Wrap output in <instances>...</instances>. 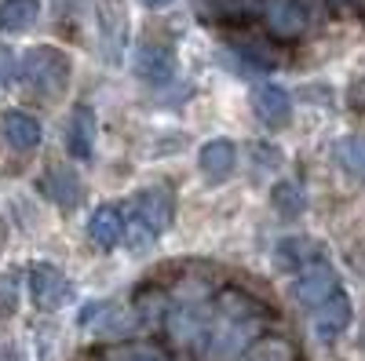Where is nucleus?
Instances as JSON below:
<instances>
[{
	"instance_id": "f257e3e1",
	"label": "nucleus",
	"mask_w": 365,
	"mask_h": 361,
	"mask_svg": "<svg viewBox=\"0 0 365 361\" xmlns=\"http://www.w3.org/2000/svg\"><path fill=\"white\" fill-rule=\"evenodd\" d=\"M263 325V307L245 292H223L216 307H208L205 328H201V350L208 361H237L249 350Z\"/></svg>"
},
{
	"instance_id": "f03ea898",
	"label": "nucleus",
	"mask_w": 365,
	"mask_h": 361,
	"mask_svg": "<svg viewBox=\"0 0 365 361\" xmlns=\"http://www.w3.org/2000/svg\"><path fill=\"white\" fill-rule=\"evenodd\" d=\"M172 212H175V201L165 187H150V190H139L128 208H125V237H132V248H146L168 230L172 223Z\"/></svg>"
},
{
	"instance_id": "7ed1b4c3",
	"label": "nucleus",
	"mask_w": 365,
	"mask_h": 361,
	"mask_svg": "<svg viewBox=\"0 0 365 361\" xmlns=\"http://www.w3.org/2000/svg\"><path fill=\"white\" fill-rule=\"evenodd\" d=\"M70 55L63 48H51V44H37V48H29L22 55V63H19V77L22 84L29 88L34 95L41 99H58L66 92V84H70Z\"/></svg>"
},
{
	"instance_id": "20e7f679",
	"label": "nucleus",
	"mask_w": 365,
	"mask_h": 361,
	"mask_svg": "<svg viewBox=\"0 0 365 361\" xmlns=\"http://www.w3.org/2000/svg\"><path fill=\"white\" fill-rule=\"evenodd\" d=\"M29 295H34V307L41 310H58L73 299V285L58 266L51 263H34L29 266Z\"/></svg>"
},
{
	"instance_id": "39448f33",
	"label": "nucleus",
	"mask_w": 365,
	"mask_h": 361,
	"mask_svg": "<svg viewBox=\"0 0 365 361\" xmlns=\"http://www.w3.org/2000/svg\"><path fill=\"white\" fill-rule=\"evenodd\" d=\"M96 15H99V48L106 66H120V55H125V0H96Z\"/></svg>"
},
{
	"instance_id": "423d86ee",
	"label": "nucleus",
	"mask_w": 365,
	"mask_h": 361,
	"mask_svg": "<svg viewBox=\"0 0 365 361\" xmlns=\"http://www.w3.org/2000/svg\"><path fill=\"white\" fill-rule=\"evenodd\" d=\"M340 288V278H336V270H332V263L322 256L314 263H307L303 270H296V285H292V295L299 299L307 310H314L325 295H332Z\"/></svg>"
},
{
	"instance_id": "0eeeda50",
	"label": "nucleus",
	"mask_w": 365,
	"mask_h": 361,
	"mask_svg": "<svg viewBox=\"0 0 365 361\" xmlns=\"http://www.w3.org/2000/svg\"><path fill=\"white\" fill-rule=\"evenodd\" d=\"M252 113L267 128H285L292 117V99L282 84H256L252 88Z\"/></svg>"
},
{
	"instance_id": "6e6552de",
	"label": "nucleus",
	"mask_w": 365,
	"mask_h": 361,
	"mask_svg": "<svg viewBox=\"0 0 365 361\" xmlns=\"http://www.w3.org/2000/svg\"><path fill=\"white\" fill-rule=\"evenodd\" d=\"M347 325H351V299L344 288H336L314 307V333L322 340H336L347 333Z\"/></svg>"
},
{
	"instance_id": "1a4fd4ad",
	"label": "nucleus",
	"mask_w": 365,
	"mask_h": 361,
	"mask_svg": "<svg viewBox=\"0 0 365 361\" xmlns=\"http://www.w3.org/2000/svg\"><path fill=\"white\" fill-rule=\"evenodd\" d=\"M234 164H237V146L230 139H208L197 150V168H201V175L208 179V183H223V179H230Z\"/></svg>"
},
{
	"instance_id": "9d476101",
	"label": "nucleus",
	"mask_w": 365,
	"mask_h": 361,
	"mask_svg": "<svg viewBox=\"0 0 365 361\" xmlns=\"http://www.w3.org/2000/svg\"><path fill=\"white\" fill-rule=\"evenodd\" d=\"M135 73H139V80H146V84H165V80H172V73H175V51L165 48V44L146 41V44L135 51Z\"/></svg>"
},
{
	"instance_id": "9b49d317",
	"label": "nucleus",
	"mask_w": 365,
	"mask_h": 361,
	"mask_svg": "<svg viewBox=\"0 0 365 361\" xmlns=\"http://www.w3.org/2000/svg\"><path fill=\"white\" fill-rule=\"evenodd\" d=\"M88 237L99 248H117L125 241V208L120 204H99L88 219Z\"/></svg>"
},
{
	"instance_id": "f8f14e48",
	"label": "nucleus",
	"mask_w": 365,
	"mask_h": 361,
	"mask_svg": "<svg viewBox=\"0 0 365 361\" xmlns=\"http://www.w3.org/2000/svg\"><path fill=\"white\" fill-rule=\"evenodd\" d=\"M325 248L318 245L314 237L299 234V237H282L278 248H274V263H278V270H285V274H296V270H303L307 263L322 259Z\"/></svg>"
},
{
	"instance_id": "ddd939ff",
	"label": "nucleus",
	"mask_w": 365,
	"mask_h": 361,
	"mask_svg": "<svg viewBox=\"0 0 365 361\" xmlns=\"http://www.w3.org/2000/svg\"><path fill=\"white\" fill-rule=\"evenodd\" d=\"M66 150L77 157V161H88L96 154V113L91 106H73L70 113V125H66Z\"/></svg>"
},
{
	"instance_id": "4468645a",
	"label": "nucleus",
	"mask_w": 365,
	"mask_h": 361,
	"mask_svg": "<svg viewBox=\"0 0 365 361\" xmlns=\"http://www.w3.org/2000/svg\"><path fill=\"white\" fill-rule=\"evenodd\" d=\"M0 128H4V139L11 150H37L41 146V120L29 117L22 110H8L4 117H0Z\"/></svg>"
},
{
	"instance_id": "2eb2a0df",
	"label": "nucleus",
	"mask_w": 365,
	"mask_h": 361,
	"mask_svg": "<svg viewBox=\"0 0 365 361\" xmlns=\"http://www.w3.org/2000/svg\"><path fill=\"white\" fill-rule=\"evenodd\" d=\"M44 190H48V197L58 204V208H77V201H81V179L70 172V168H48V175H44Z\"/></svg>"
},
{
	"instance_id": "dca6fc26",
	"label": "nucleus",
	"mask_w": 365,
	"mask_h": 361,
	"mask_svg": "<svg viewBox=\"0 0 365 361\" xmlns=\"http://www.w3.org/2000/svg\"><path fill=\"white\" fill-rule=\"evenodd\" d=\"M41 0H0V29L4 33H22L37 22Z\"/></svg>"
},
{
	"instance_id": "f3484780",
	"label": "nucleus",
	"mask_w": 365,
	"mask_h": 361,
	"mask_svg": "<svg viewBox=\"0 0 365 361\" xmlns=\"http://www.w3.org/2000/svg\"><path fill=\"white\" fill-rule=\"evenodd\" d=\"M270 204L278 208V216L296 219V216L307 212V190H303L296 179H282V183L270 187Z\"/></svg>"
},
{
	"instance_id": "a211bd4d",
	"label": "nucleus",
	"mask_w": 365,
	"mask_h": 361,
	"mask_svg": "<svg viewBox=\"0 0 365 361\" xmlns=\"http://www.w3.org/2000/svg\"><path fill=\"white\" fill-rule=\"evenodd\" d=\"M267 19H270V29H274V33H282V37L299 33L303 22H307V15H303V4H299V0H274L270 11H267Z\"/></svg>"
},
{
	"instance_id": "6ab92c4d",
	"label": "nucleus",
	"mask_w": 365,
	"mask_h": 361,
	"mask_svg": "<svg viewBox=\"0 0 365 361\" xmlns=\"http://www.w3.org/2000/svg\"><path fill=\"white\" fill-rule=\"evenodd\" d=\"M234 51L245 58L252 70H274V66H278V51H274V44H267L263 37H252V33L237 37L234 41Z\"/></svg>"
},
{
	"instance_id": "aec40b11",
	"label": "nucleus",
	"mask_w": 365,
	"mask_h": 361,
	"mask_svg": "<svg viewBox=\"0 0 365 361\" xmlns=\"http://www.w3.org/2000/svg\"><path fill=\"white\" fill-rule=\"evenodd\" d=\"M336 157H340L344 172L365 179V135H344L336 142Z\"/></svg>"
},
{
	"instance_id": "412c9836",
	"label": "nucleus",
	"mask_w": 365,
	"mask_h": 361,
	"mask_svg": "<svg viewBox=\"0 0 365 361\" xmlns=\"http://www.w3.org/2000/svg\"><path fill=\"white\" fill-rule=\"evenodd\" d=\"M15 307H19V274H0V318H8V314H15Z\"/></svg>"
},
{
	"instance_id": "4be33fe9",
	"label": "nucleus",
	"mask_w": 365,
	"mask_h": 361,
	"mask_svg": "<svg viewBox=\"0 0 365 361\" xmlns=\"http://www.w3.org/2000/svg\"><path fill=\"white\" fill-rule=\"evenodd\" d=\"M245 361H292V350H289V343H282V340H267V343H259Z\"/></svg>"
},
{
	"instance_id": "5701e85b",
	"label": "nucleus",
	"mask_w": 365,
	"mask_h": 361,
	"mask_svg": "<svg viewBox=\"0 0 365 361\" xmlns=\"http://www.w3.org/2000/svg\"><path fill=\"white\" fill-rule=\"evenodd\" d=\"M19 73V63H15V51L0 44V84H11Z\"/></svg>"
},
{
	"instance_id": "b1692460",
	"label": "nucleus",
	"mask_w": 365,
	"mask_h": 361,
	"mask_svg": "<svg viewBox=\"0 0 365 361\" xmlns=\"http://www.w3.org/2000/svg\"><path fill=\"white\" fill-rule=\"evenodd\" d=\"M125 361H168L158 347H132V350H125Z\"/></svg>"
},
{
	"instance_id": "393cba45",
	"label": "nucleus",
	"mask_w": 365,
	"mask_h": 361,
	"mask_svg": "<svg viewBox=\"0 0 365 361\" xmlns=\"http://www.w3.org/2000/svg\"><path fill=\"white\" fill-rule=\"evenodd\" d=\"M351 110H358V113H365V77L351 84Z\"/></svg>"
},
{
	"instance_id": "a878e982",
	"label": "nucleus",
	"mask_w": 365,
	"mask_h": 361,
	"mask_svg": "<svg viewBox=\"0 0 365 361\" xmlns=\"http://www.w3.org/2000/svg\"><path fill=\"white\" fill-rule=\"evenodd\" d=\"M139 4H146V8H161L165 0H139Z\"/></svg>"
},
{
	"instance_id": "bb28decb",
	"label": "nucleus",
	"mask_w": 365,
	"mask_h": 361,
	"mask_svg": "<svg viewBox=\"0 0 365 361\" xmlns=\"http://www.w3.org/2000/svg\"><path fill=\"white\" fill-rule=\"evenodd\" d=\"M358 343H361V354H365V325H361V340Z\"/></svg>"
},
{
	"instance_id": "cd10ccee",
	"label": "nucleus",
	"mask_w": 365,
	"mask_h": 361,
	"mask_svg": "<svg viewBox=\"0 0 365 361\" xmlns=\"http://www.w3.org/2000/svg\"><path fill=\"white\" fill-rule=\"evenodd\" d=\"M8 361H19V357H8Z\"/></svg>"
}]
</instances>
